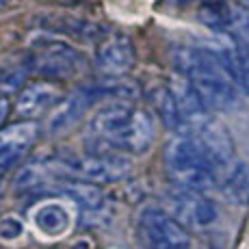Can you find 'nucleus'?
<instances>
[{"label": "nucleus", "instance_id": "obj_1", "mask_svg": "<svg viewBox=\"0 0 249 249\" xmlns=\"http://www.w3.org/2000/svg\"><path fill=\"white\" fill-rule=\"evenodd\" d=\"M89 132L100 143H107L115 150L143 154L154 143L156 124L150 111L135 107L130 100L115 98L93 115Z\"/></svg>", "mask_w": 249, "mask_h": 249}, {"label": "nucleus", "instance_id": "obj_2", "mask_svg": "<svg viewBox=\"0 0 249 249\" xmlns=\"http://www.w3.org/2000/svg\"><path fill=\"white\" fill-rule=\"evenodd\" d=\"M174 63L213 111H230L238 102V89L214 50L182 46L176 48Z\"/></svg>", "mask_w": 249, "mask_h": 249}, {"label": "nucleus", "instance_id": "obj_3", "mask_svg": "<svg viewBox=\"0 0 249 249\" xmlns=\"http://www.w3.org/2000/svg\"><path fill=\"white\" fill-rule=\"evenodd\" d=\"M165 167L178 186L208 191L219 184V165L189 132H176L165 147Z\"/></svg>", "mask_w": 249, "mask_h": 249}, {"label": "nucleus", "instance_id": "obj_4", "mask_svg": "<svg viewBox=\"0 0 249 249\" xmlns=\"http://www.w3.org/2000/svg\"><path fill=\"white\" fill-rule=\"evenodd\" d=\"M137 238L143 249H191L189 228L159 206H145L139 213Z\"/></svg>", "mask_w": 249, "mask_h": 249}, {"label": "nucleus", "instance_id": "obj_5", "mask_svg": "<svg viewBox=\"0 0 249 249\" xmlns=\"http://www.w3.org/2000/svg\"><path fill=\"white\" fill-rule=\"evenodd\" d=\"M26 68L39 78L65 80L74 78L85 70V56L65 41H44L31 50Z\"/></svg>", "mask_w": 249, "mask_h": 249}, {"label": "nucleus", "instance_id": "obj_6", "mask_svg": "<svg viewBox=\"0 0 249 249\" xmlns=\"http://www.w3.org/2000/svg\"><path fill=\"white\" fill-rule=\"evenodd\" d=\"M167 210L189 230H206L219 217L217 204L206 197L204 191L186 189L178 184L167 191Z\"/></svg>", "mask_w": 249, "mask_h": 249}, {"label": "nucleus", "instance_id": "obj_7", "mask_svg": "<svg viewBox=\"0 0 249 249\" xmlns=\"http://www.w3.org/2000/svg\"><path fill=\"white\" fill-rule=\"evenodd\" d=\"M65 165L74 178H83L95 184L117 182L130 174V160L122 154H108V152H93V154L68 159Z\"/></svg>", "mask_w": 249, "mask_h": 249}, {"label": "nucleus", "instance_id": "obj_8", "mask_svg": "<svg viewBox=\"0 0 249 249\" xmlns=\"http://www.w3.org/2000/svg\"><path fill=\"white\" fill-rule=\"evenodd\" d=\"M135 46L122 33H115V35L102 39L95 50V68L108 78H113V76L117 78V76L130 71L135 68Z\"/></svg>", "mask_w": 249, "mask_h": 249}, {"label": "nucleus", "instance_id": "obj_9", "mask_svg": "<svg viewBox=\"0 0 249 249\" xmlns=\"http://www.w3.org/2000/svg\"><path fill=\"white\" fill-rule=\"evenodd\" d=\"M37 132H39V128L31 119L11 124L4 130H0V174L11 169L31 150V145L37 139Z\"/></svg>", "mask_w": 249, "mask_h": 249}, {"label": "nucleus", "instance_id": "obj_10", "mask_svg": "<svg viewBox=\"0 0 249 249\" xmlns=\"http://www.w3.org/2000/svg\"><path fill=\"white\" fill-rule=\"evenodd\" d=\"M189 135L195 137L199 143H202L204 150L213 156V160L217 162L221 169L232 160V154H234L232 139H230L226 128H223L219 122H214L213 117H206L204 122H199L197 126H193L189 130Z\"/></svg>", "mask_w": 249, "mask_h": 249}, {"label": "nucleus", "instance_id": "obj_11", "mask_svg": "<svg viewBox=\"0 0 249 249\" xmlns=\"http://www.w3.org/2000/svg\"><path fill=\"white\" fill-rule=\"evenodd\" d=\"M61 102V89L56 87L52 80H39V83H31L26 85L20 95H18V104L16 111L22 117L31 119L37 115H44L46 111L54 108Z\"/></svg>", "mask_w": 249, "mask_h": 249}, {"label": "nucleus", "instance_id": "obj_12", "mask_svg": "<svg viewBox=\"0 0 249 249\" xmlns=\"http://www.w3.org/2000/svg\"><path fill=\"white\" fill-rule=\"evenodd\" d=\"M31 223L46 238L65 236L71 228V210L63 202H41L31 210Z\"/></svg>", "mask_w": 249, "mask_h": 249}, {"label": "nucleus", "instance_id": "obj_13", "mask_svg": "<svg viewBox=\"0 0 249 249\" xmlns=\"http://www.w3.org/2000/svg\"><path fill=\"white\" fill-rule=\"evenodd\" d=\"M59 189L63 191V195L70 202H74L85 214H89V217L107 213V206H108L107 195L100 191V186H95V182L89 184V180H83V178L80 180L68 178Z\"/></svg>", "mask_w": 249, "mask_h": 249}, {"label": "nucleus", "instance_id": "obj_14", "mask_svg": "<svg viewBox=\"0 0 249 249\" xmlns=\"http://www.w3.org/2000/svg\"><path fill=\"white\" fill-rule=\"evenodd\" d=\"M219 191L223 199L232 206L249 204V165L245 160H230L223 167V174L219 178Z\"/></svg>", "mask_w": 249, "mask_h": 249}, {"label": "nucleus", "instance_id": "obj_15", "mask_svg": "<svg viewBox=\"0 0 249 249\" xmlns=\"http://www.w3.org/2000/svg\"><path fill=\"white\" fill-rule=\"evenodd\" d=\"M214 52H217V56L221 59V63L226 65V70L230 71V76H232V80L236 83V87H241L249 98V50L236 39L232 46L214 50Z\"/></svg>", "mask_w": 249, "mask_h": 249}, {"label": "nucleus", "instance_id": "obj_16", "mask_svg": "<svg viewBox=\"0 0 249 249\" xmlns=\"http://www.w3.org/2000/svg\"><path fill=\"white\" fill-rule=\"evenodd\" d=\"M232 9L228 0H202L199 20L213 31H230L232 28Z\"/></svg>", "mask_w": 249, "mask_h": 249}, {"label": "nucleus", "instance_id": "obj_17", "mask_svg": "<svg viewBox=\"0 0 249 249\" xmlns=\"http://www.w3.org/2000/svg\"><path fill=\"white\" fill-rule=\"evenodd\" d=\"M232 31L236 33V39L249 50V9L247 7L232 9Z\"/></svg>", "mask_w": 249, "mask_h": 249}, {"label": "nucleus", "instance_id": "obj_18", "mask_svg": "<svg viewBox=\"0 0 249 249\" xmlns=\"http://www.w3.org/2000/svg\"><path fill=\"white\" fill-rule=\"evenodd\" d=\"M24 234V223L18 217H2L0 219V241L11 243L18 241Z\"/></svg>", "mask_w": 249, "mask_h": 249}, {"label": "nucleus", "instance_id": "obj_19", "mask_svg": "<svg viewBox=\"0 0 249 249\" xmlns=\"http://www.w3.org/2000/svg\"><path fill=\"white\" fill-rule=\"evenodd\" d=\"M7 115H9V100L0 98V126H2V122L7 119Z\"/></svg>", "mask_w": 249, "mask_h": 249}, {"label": "nucleus", "instance_id": "obj_20", "mask_svg": "<svg viewBox=\"0 0 249 249\" xmlns=\"http://www.w3.org/2000/svg\"><path fill=\"white\" fill-rule=\"evenodd\" d=\"M9 2H11V0H0V9H4V7H7V4Z\"/></svg>", "mask_w": 249, "mask_h": 249}, {"label": "nucleus", "instance_id": "obj_21", "mask_svg": "<svg viewBox=\"0 0 249 249\" xmlns=\"http://www.w3.org/2000/svg\"><path fill=\"white\" fill-rule=\"evenodd\" d=\"M241 2H243V7H247V9H249V0H241Z\"/></svg>", "mask_w": 249, "mask_h": 249}, {"label": "nucleus", "instance_id": "obj_22", "mask_svg": "<svg viewBox=\"0 0 249 249\" xmlns=\"http://www.w3.org/2000/svg\"><path fill=\"white\" fill-rule=\"evenodd\" d=\"M0 176H2V174H0ZM0 197H2V184H0Z\"/></svg>", "mask_w": 249, "mask_h": 249}]
</instances>
